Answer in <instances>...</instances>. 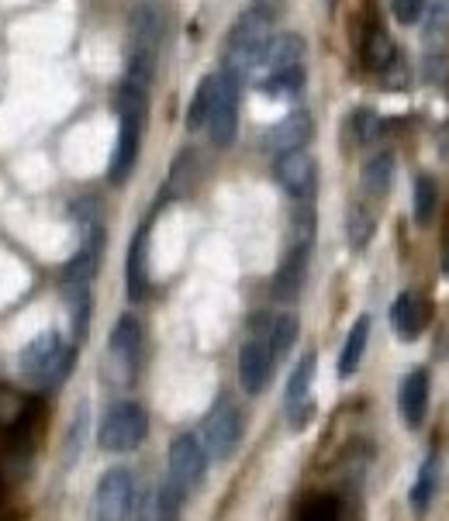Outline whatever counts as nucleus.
I'll return each mask as SVG.
<instances>
[{
  "label": "nucleus",
  "instance_id": "31",
  "mask_svg": "<svg viewBox=\"0 0 449 521\" xmlns=\"http://www.w3.org/2000/svg\"><path fill=\"white\" fill-rule=\"evenodd\" d=\"M436 201H439V187L432 176H418L415 180V221L418 225H429L432 211H436Z\"/></svg>",
  "mask_w": 449,
  "mask_h": 521
},
{
  "label": "nucleus",
  "instance_id": "28",
  "mask_svg": "<svg viewBox=\"0 0 449 521\" xmlns=\"http://www.w3.org/2000/svg\"><path fill=\"white\" fill-rule=\"evenodd\" d=\"M260 90H263V94H270V97H294V94H301V90H304V66H294V70L263 76Z\"/></svg>",
  "mask_w": 449,
  "mask_h": 521
},
{
  "label": "nucleus",
  "instance_id": "27",
  "mask_svg": "<svg viewBox=\"0 0 449 521\" xmlns=\"http://www.w3.org/2000/svg\"><path fill=\"white\" fill-rule=\"evenodd\" d=\"M298 521H342V504L332 494H311L298 508Z\"/></svg>",
  "mask_w": 449,
  "mask_h": 521
},
{
  "label": "nucleus",
  "instance_id": "2",
  "mask_svg": "<svg viewBox=\"0 0 449 521\" xmlns=\"http://www.w3.org/2000/svg\"><path fill=\"white\" fill-rule=\"evenodd\" d=\"M163 49V11L152 0H142L128 21V76L125 80L149 87L156 73V59Z\"/></svg>",
  "mask_w": 449,
  "mask_h": 521
},
{
  "label": "nucleus",
  "instance_id": "18",
  "mask_svg": "<svg viewBox=\"0 0 449 521\" xmlns=\"http://www.w3.org/2000/svg\"><path fill=\"white\" fill-rule=\"evenodd\" d=\"M391 321H394V332H398L401 342H415L422 335L425 321H429V308L418 294H398V301L391 304Z\"/></svg>",
  "mask_w": 449,
  "mask_h": 521
},
{
  "label": "nucleus",
  "instance_id": "15",
  "mask_svg": "<svg viewBox=\"0 0 449 521\" xmlns=\"http://www.w3.org/2000/svg\"><path fill=\"white\" fill-rule=\"evenodd\" d=\"M311 242H291L287 245V256L280 263L277 277H273V297L277 301H294L304 283V270H308Z\"/></svg>",
  "mask_w": 449,
  "mask_h": 521
},
{
  "label": "nucleus",
  "instance_id": "7",
  "mask_svg": "<svg viewBox=\"0 0 449 521\" xmlns=\"http://www.w3.org/2000/svg\"><path fill=\"white\" fill-rule=\"evenodd\" d=\"M135 511V477L125 466H114L101 477L94 490L90 521H132Z\"/></svg>",
  "mask_w": 449,
  "mask_h": 521
},
{
  "label": "nucleus",
  "instance_id": "9",
  "mask_svg": "<svg viewBox=\"0 0 449 521\" xmlns=\"http://www.w3.org/2000/svg\"><path fill=\"white\" fill-rule=\"evenodd\" d=\"M38 425V401L32 394H21V390L0 383V432L11 442H18L21 449L32 446V435Z\"/></svg>",
  "mask_w": 449,
  "mask_h": 521
},
{
  "label": "nucleus",
  "instance_id": "4",
  "mask_svg": "<svg viewBox=\"0 0 449 521\" xmlns=\"http://www.w3.org/2000/svg\"><path fill=\"white\" fill-rule=\"evenodd\" d=\"M146 435H149V415L135 401L111 404L101 428H97V442H101L104 452H132L146 442Z\"/></svg>",
  "mask_w": 449,
  "mask_h": 521
},
{
  "label": "nucleus",
  "instance_id": "23",
  "mask_svg": "<svg viewBox=\"0 0 449 521\" xmlns=\"http://www.w3.org/2000/svg\"><path fill=\"white\" fill-rule=\"evenodd\" d=\"M391 176H394V156L391 152H377V156L363 166L360 183L370 197H384L387 190H391Z\"/></svg>",
  "mask_w": 449,
  "mask_h": 521
},
{
  "label": "nucleus",
  "instance_id": "36",
  "mask_svg": "<svg viewBox=\"0 0 449 521\" xmlns=\"http://www.w3.org/2000/svg\"><path fill=\"white\" fill-rule=\"evenodd\" d=\"M0 504H4V477H0Z\"/></svg>",
  "mask_w": 449,
  "mask_h": 521
},
{
  "label": "nucleus",
  "instance_id": "12",
  "mask_svg": "<svg viewBox=\"0 0 449 521\" xmlns=\"http://www.w3.org/2000/svg\"><path fill=\"white\" fill-rule=\"evenodd\" d=\"M108 352H111V363L118 366L121 380H132L135 370H139V356H142V325L135 314H121V318L114 321Z\"/></svg>",
  "mask_w": 449,
  "mask_h": 521
},
{
  "label": "nucleus",
  "instance_id": "32",
  "mask_svg": "<svg viewBox=\"0 0 449 521\" xmlns=\"http://www.w3.org/2000/svg\"><path fill=\"white\" fill-rule=\"evenodd\" d=\"M391 11H394V18H398L401 25H415V21L422 18V11H425V0H391Z\"/></svg>",
  "mask_w": 449,
  "mask_h": 521
},
{
  "label": "nucleus",
  "instance_id": "22",
  "mask_svg": "<svg viewBox=\"0 0 449 521\" xmlns=\"http://www.w3.org/2000/svg\"><path fill=\"white\" fill-rule=\"evenodd\" d=\"M266 339H270L273 359H284L287 352H291L294 339H298V318H294L291 311L273 314V318H266Z\"/></svg>",
  "mask_w": 449,
  "mask_h": 521
},
{
  "label": "nucleus",
  "instance_id": "26",
  "mask_svg": "<svg viewBox=\"0 0 449 521\" xmlns=\"http://www.w3.org/2000/svg\"><path fill=\"white\" fill-rule=\"evenodd\" d=\"M374 228H377L374 214L363 208V204H353V208H349L346 235H349V245H353V249H367V242L374 239Z\"/></svg>",
  "mask_w": 449,
  "mask_h": 521
},
{
  "label": "nucleus",
  "instance_id": "11",
  "mask_svg": "<svg viewBox=\"0 0 449 521\" xmlns=\"http://www.w3.org/2000/svg\"><path fill=\"white\" fill-rule=\"evenodd\" d=\"M273 176L284 187V194H291L294 201L311 204L318 190V163L308 156V149L301 152H287V156L273 159Z\"/></svg>",
  "mask_w": 449,
  "mask_h": 521
},
{
  "label": "nucleus",
  "instance_id": "10",
  "mask_svg": "<svg viewBox=\"0 0 449 521\" xmlns=\"http://www.w3.org/2000/svg\"><path fill=\"white\" fill-rule=\"evenodd\" d=\"M204 473H208V452H204L197 435H177L170 442V480L184 494L197 490L204 484Z\"/></svg>",
  "mask_w": 449,
  "mask_h": 521
},
{
  "label": "nucleus",
  "instance_id": "30",
  "mask_svg": "<svg viewBox=\"0 0 449 521\" xmlns=\"http://www.w3.org/2000/svg\"><path fill=\"white\" fill-rule=\"evenodd\" d=\"M211 90H215V73H211V76H204V80L197 83L194 97H190V107H187V128H190V132H194V128H201L204 121H208Z\"/></svg>",
  "mask_w": 449,
  "mask_h": 521
},
{
  "label": "nucleus",
  "instance_id": "14",
  "mask_svg": "<svg viewBox=\"0 0 449 521\" xmlns=\"http://www.w3.org/2000/svg\"><path fill=\"white\" fill-rule=\"evenodd\" d=\"M294 66H304V38L294 35V32H280L270 38L266 45L260 66H256L253 76H273V73H284V70H294Z\"/></svg>",
  "mask_w": 449,
  "mask_h": 521
},
{
  "label": "nucleus",
  "instance_id": "34",
  "mask_svg": "<svg viewBox=\"0 0 449 521\" xmlns=\"http://www.w3.org/2000/svg\"><path fill=\"white\" fill-rule=\"evenodd\" d=\"M353 128H356V142H367L370 135H374V128H377L374 114H370V111H356L353 114Z\"/></svg>",
  "mask_w": 449,
  "mask_h": 521
},
{
  "label": "nucleus",
  "instance_id": "29",
  "mask_svg": "<svg viewBox=\"0 0 449 521\" xmlns=\"http://www.w3.org/2000/svg\"><path fill=\"white\" fill-rule=\"evenodd\" d=\"M184 501H187V494L177 484H173L170 477H166L163 487H159V494H156V515H159V521H180Z\"/></svg>",
  "mask_w": 449,
  "mask_h": 521
},
{
  "label": "nucleus",
  "instance_id": "8",
  "mask_svg": "<svg viewBox=\"0 0 449 521\" xmlns=\"http://www.w3.org/2000/svg\"><path fill=\"white\" fill-rule=\"evenodd\" d=\"M273 366H277V359H273V349H270V339H266V321L263 328H253V332L246 335V342H242L239 349V383L246 394H263L266 383L273 377Z\"/></svg>",
  "mask_w": 449,
  "mask_h": 521
},
{
  "label": "nucleus",
  "instance_id": "1",
  "mask_svg": "<svg viewBox=\"0 0 449 521\" xmlns=\"http://www.w3.org/2000/svg\"><path fill=\"white\" fill-rule=\"evenodd\" d=\"M273 21H277V7H270L266 0H256L246 11L235 18L232 32L225 38V73L232 76H253L260 66L266 45L273 38Z\"/></svg>",
  "mask_w": 449,
  "mask_h": 521
},
{
  "label": "nucleus",
  "instance_id": "21",
  "mask_svg": "<svg viewBox=\"0 0 449 521\" xmlns=\"http://www.w3.org/2000/svg\"><path fill=\"white\" fill-rule=\"evenodd\" d=\"M66 311H70V328L76 339H87L90 328V287L80 280H66Z\"/></svg>",
  "mask_w": 449,
  "mask_h": 521
},
{
  "label": "nucleus",
  "instance_id": "5",
  "mask_svg": "<svg viewBox=\"0 0 449 521\" xmlns=\"http://www.w3.org/2000/svg\"><path fill=\"white\" fill-rule=\"evenodd\" d=\"M208 128L215 149H228L239 132V76L232 73H215V90H211V107H208Z\"/></svg>",
  "mask_w": 449,
  "mask_h": 521
},
{
  "label": "nucleus",
  "instance_id": "6",
  "mask_svg": "<svg viewBox=\"0 0 449 521\" xmlns=\"http://www.w3.org/2000/svg\"><path fill=\"white\" fill-rule=\"evenodd\" d=\"M239 442H242V415H239V408H235L228 397H218V401L211 404L208 418H204L201 446H204V452H208L211 459L225 463V459L235 456Z\"/></svg>",
  "mask_w": 449,
  "mask_h": 521
},
{
  "label": "nucleus",
  "instance_id": "16",
  "mask_svg": "<svg viewBox=\"0 0 449 521\" xmlns=\"http://www.w3.org/2000/svg\"><path fill=\"white\" fill-rule=\"evenodd\" d=\"M398 408H401V421L408 428H422L425 411H429V370H412L405 380H401L398 390Z\"/></svg>",
  "mask_w": 449,
  "mask_h": 521
},
{
  "label": "nucleus",
  "instance_id": "20",
  "mask_svg": "<svg viewBox=\"0 0 449 521\" xmlns=\"http://www.w3.org/2000/svg\"><path fill=\"white\" fill-rule=\"evenodd\" d=\"M436 494H439V456L436 452H429V456L422 459V466H418V477L412 484V497H408L415 515H425Z\"/></svg>",
  "mask_w": 449,
  "mask_h": 521
},
{
  "label": "nucleus",
  "instance_id": "17",
  "mask_svg": "<svg viewBox=\"0 0 449 521\" xmlns=\"http://www.w3.org/2000/svg\"><path fill=\"white\" fill-rule=\"evenodd\" d=\"M146 242H149V225H142L135 232L132 245H128V263H125V290L132 301H142L149 294V252H146Z\"/></svg>",
  "mask_w": 449,
  "mask_h": 521
},
{
  "label": "nucleus",
  "instance_id": "3",
  "mask_svg": "<svg viewBox=\"0 0 449 521\" xmlns=\"http://www.w3.org/2000/svg\"><path fill=\"white\" fill-rule=\"evenodd\" d=\"M18 366L32 387H59L73 370V349L59 332H42L21 349Z\"/></svg>",
  "mask_w": 449,
  "mask_h": 521
},
{
  "label": "nucleus",
  "instance_id": "25",
  "mask_svg": "<svg viewBox=\"0 0 449 521\" xmlns=\"http://www.w3.org/2000/svg\"><path fill=\"white\" fill-rule=\"evenodd\" d=\"M363 63L370 66V70H377V73H384V70H391L394 63H398V52H394V42L387 38L384 32H370L367 35V45H363Z\"/></svg>",
  "mask_w": 449,
  "mask_h": 521
},
{
  "label": "nucleus",
  "instance_id": "24",
  "mask_svg": "<svg viewBox=\"0 0 449 521\" xmlns=\"http://www.w3.org/2000/svg\"><path fill=\"white\" fill-rule=\"evenodd\" d=\"M311 377H315V352H304L294 366L291 380H287V411L308 404V390H311Z\"/></svg>",
  "mask_w": 449,
  "mask_h": 521
},
{
  "label": "nucleus",
  "instance_id": "33",
  "mask_svg": "<svg viewBox=\"0 0 449 521\" xmlns=\"http://www.w3.org/2000/svg\"><path fill=\"white\" fill-rule=\"evenodd\" d=\"M83 428H87V404H80V411H76V421L70 428V435H66V442H70V463H76V456H80V446H83Z\"/></svg>",
  "mask_w": 449,
  "mask_h": 521
},
{
  "label": "nucleus",
  "instance_id": "19",
  "mask_svg": "<svg viewBox=\"0 0 449 521\" xmlns=\"http://www.w3.org/2000/svg\"><path fill=\"white\" fill-rule=\"evenodd\" d=\"M367 342H370V318L360 314L349 328L346 342H342V352H339V377H353L360 370V359L367 352Z\"/></svg>",
  "mask_w": 449,
  "mask_h": 521
},
{
  "label": "nucleus",
  "instance_id": "35",
  "mask_svg": "<svg viewBox=\"0 0 449 521\" xmlns=\"http://www.w3.org/2000/svg\"><path fill=\"white\" fill-rule=\"evenodd\" d=\"M443 270H446V277H449V249H446V259H443Z\"/></svg>",
  "mask_w": 449,
  "mask_h": 521
},
{
  "label": "nucleus",
  "instance_id": "13",
  "mask_svg": "<svg viewBox=\"0 0 449 521\" xmlns=\"http://www.w3.org/2000/svg\"><path fill=\"white\" fill-rule=\"evenodd\" d=\"M311 135H315V121H311V114L291 111L287 118H280L277 125L266 132L263 149L270 152L273 159H280V156H287V152H301L304 145L311 142Z\"/></svg>",
  "mask_w": 449,
  "mask_h": 521
}]
</instances>
